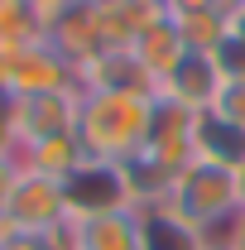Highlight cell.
Wrapping results in <instances>:
<instances>
[{
	"instance_id": "6da1fadb",
	"label": "cell",
	"mask_w": 245,
	"mask_h": 250,
	"mask_svg": "<svg viewBox=\"0 0 245 250\" xmlns=\"http://www.w3.org/2000/svg\"><path fill=\"white\" fill-rule=\"evenodd\" d=\"M154 92H82L77 111V145L87 159H111L125 164L144 149L154 125Z\"/></svg>"
},
{
	"instance_id": "7a4b0ae2",
	"label": "cell",
	"mask_w": 245,
	"mask_h": 250,
	"mask_svg": "<svg viewBox=\"0 0 245 250\" xmlns=\"http://www.w3.org/2000/svg\"><path fill=\"white\" fill-rule=\"evenodd\" d=\"M178 217H187L197 231H221L241 217V197H236V168H221L207 159H187L173 173V188L163 197Z\"/></svg>"
},
{
	"instance_id": "3957f363",
	"label": "cell",
	"mask_w": 245,
	"mask_h": 250,
	"mask_svg": "<svg viewBox=\"0 0 245 250\" xmlns=\"http://www.w3.org/2000/svg\"><path fill=\"white\" fill-rule=\"evenodd\" d=\"M62 202H67V221H96V217H116V212H135L130 178L111 159H82L62 178Z\"/></svg>"
},
{
	"instance_id": "277c9868",
	"label": "cell",
	"mask_w": 245,
	"mask_h": 250,
	"mask_svg": "<svg viewBox=\"0 0 245 250\" xmlns=\"http://www.w3.org/2000/svg\"><path fill=\"white\" fill-rule=\"evenodd\" d=\"M77 111H82V92H39V96H10V125H15V145L29 149L39 140H58V135H77Z\"/></svg>"
},
{
	"instance_id": "5b68a950",
	"label": "cell",
	"mask_w": 245,
	"mask_h": 250,
	"mask_svg": "<svg viewBox=\"0 0 245 250\" xmlns=\"http://www.w3.org/2000/svg\"><path fill=\"white\" fill-rule=\"evenodd\" d=\"M5 217L20 226V236H48L67 226V202H62V183L58 178H43V173H20L15 197L5 207Z\"/></svg>"
},
{
	"instance_id": "8992f818",
	"label": "cell",
	"mask_w": 245,
	"mask_h": 250,
	"mask_svg": "<svg viewBox=\"0 0 245 250\" xmlns=\"http://www.w3.org/2000/svg\"><path fill=\"white\" fill-rule=\"evenodd\" d=\"M221 87H226V67H221V58H216V53H192V48H187L183 62L159 82V96L197 116V111H212V106H216V92H221Z\"/></svg>"
},
{
	"instance_id": "52a82bcc",
	"label": "cell",
	"mask_w": 245,
	"mask_h": 250,
	"mask_svg": "<svg viewBox=\"0 0 245 250\" xmlns=\"http://www.w3.org/2000/svg\"><path fill=\"white\" fill-rule=\"evenodd\" d=\"M67 87H77V67L62 58L53 43H34V48H24V53L10 58V96L67 92Z\"/></svg>"
},
{
	"instance_id": "ba28073f",
	"label": "cell",
	"mask_w": 245,
	"mask_h": 250,
	"mask_svg": "<svg viewBox=\"0 0 245 250\" xmlns=\"http://www.w3.org/2000/svg\"><path fill=\"white\" fill-rule=\"evenodd\" d=\"M77 87L82 92H154L159 96L154 77L135 62L130 48H101L96 58H87L77 67Z\"/></svg>"
},
{
	"instance_id": "9c48e42d",
	"label": "cell",
	"mask_w": 245,
	"mask_h": 250,
	"mask_svg": "<svg viewBox=\"0 0 245 250\" xmlns=\"http://www.w3.org/2000/svg\"><path fill=\"white\" fill-rule=\"evenodd\" d=\"M140 154H149L154 164H163L168 173H178L187 159H192V111L183 106H173V101H163L159 96V106H154V125H149V140H144V149Z\"/></svg>"
},
{
	"instance_id": "30bf717a",
	"label": "cell",
	"mask_w": 245,
	"mask_h": 250,
	"mask_svg": "<svg viewBox=\"0 0 245 250\" xmlns=\"http://www.w3.org/2000/svg\"><path fill=\"white\" fill-rule=\"evenodd\" d=\"M135 221H140V241L144 250H207V231H197L187 217H178L168 202H144L135 207Z\"/></svg>"
},
{
	"instance_id": "8fae6325",
	"label": "cell",
	"mask_w": 245,
	"mask_h": 250,
	"mask_svg": "<svg viewBox=\"0 0 245 250\" xmlns=\"http://www.w3.org/2000/svg\"><path fill=\"white\" fill-rule=\"evenodd\" d=\"M48 43H53L72 67H82L87 58H96V53H101V34H96L92 0H72L67 10L53 15V20H48Z\"/></svg>"
},
{
	"instance_id": "7c38bea8",
	"label": "cell",
	"mask_w": 245,
	"mask_h": 250,
	"mask_svg": "<svg viewBox=\"0 0 245 250\" xmlns=\"http://www.w3.org/2000/svg\"><path fill=\"white\" fill-rule=\"evenodd\" d=\"M192 159H207L221 168H241L245 164V125L226 121L216 111H197L192 116Z\"/></svg>"
},
{
	"instance_id": "4fadbf2b",
	"label": "cell",
	"mask_w": 245,
	"mask_h": 250,
	"mask_svg": "<svg viewBox=\"0 0 245 250\" xmlns=\"http://www.w3.org/2000/svg\"><path fill=\"white\" fill-rule=\"evenodd\" d=\"M130 53H135V62L144 67L154 77V87L183 62V53H187V43H183V34H178V20L173 15H163L159 24H149L144 34H135V43H130Z\"/></svg>"
},
{
	"instance_id": "5bb4252c",
	"label": "cell",
	"mask_w": 245,
	"mask_h": 250,
	"mask_svg": "<svg viewBox=\"0 0 245 250\" xmlns=\"http://www.w3.org/2000/svg\"><path fill=\"white\" fill-rule=\"evenodd\" d=\"M34 43H48V20L34 10L29 0H5L0 5V53L15 58Z\"/></svg>"
},
{
	"instance_id": "9a60e30c",
	"label": "cell",
	"mask_w": 245,
	"mask_h": 250,
	"mask_svg": "<svg viewBox=\"0 0 245 250\" xmlns=\"http://www.w3.org/2000/svg\"><path fill=\"white\" fill-rule=\"evenodd\" d=\"M77 250H144L135 212H116V217L77 221Z\"/></svg>"
},
{
	"instance_id": "2e32d148",
	"label": "cell",
	"mask_w": 245,
	"mask_h": 250,
	"mask_svg": "<svg viewBox=\"0 0 245 250\" xmlns=\"http://www.w3.org/2000/svg\"><path fill=\"white\" fill-rule=\"evenodd\" d=\"M82 145H77V135H58V140H39L29 149H20V164L29 168V173H43V178H67L77 164H82Z\"/></svg>"
},
{
	"instance_id": "e0dca14e",
	"label": "cell",
	"mask_w": 245,
	"mask_h": 250,
	"mask_svg": "<svg viewBox=\"0 0 245 250\" xmlns=\"http://www.w3.org/2000/svg\"><path fill=\"white\" fill-rule=\"evenodd\" d=\"M216 116H226V121L245 125V77H226V87L216 92Z\"/></svg>"
},
{
	"instance_id": "ac0fdd59",
	"label": "cell",
	"mask_w": 245,
	"mask_h": 250,
	"mask_svg": "<svg viewBox=\"0 0 245 250\" xmlns=\"http://www.w3.org/2000/svg\"><path fill=\"white\" fill-rule=\"evenodd\" d=\"M20 173H24L20 154H0V212L10 207V197H15V183H20Z\"/></svg>"
},
{
	"instance_id": "d6986e66",
	"label": "cell",
	"mask_w": 245,
	"mask_h": 250,
	"mask_svg": "<svg viewBox=\"0 0 245 250\" xmlns=\"http://www.w3.org/2000/svg\"><path fill=\"white\" fill-rule=\"evenodd\" d=\"M0 154H20V145H15V125H10V96H0Z\"/></svg>"
},
{
	"instance_id": "ffe728a7",
	"label": "cell",
	"mask_w": 245,
	"mask_h": 250,
	"mask_svg": "<svg viewBox=\"0 0 245 250\" xmlns=\"http://www.w3.org/2000/svg\"><path fill=\"white\" fill-rule=\"evenodd\" d=\"M226 39H236V43L245 48V0L226 5Z\"/></svg>"
},
{
	"instance_id": "44dd1931",
	"label": "cell",
	"mask_w": 245,
	"mask_h": 250,
	"mask_svg": "<svg viewBox=\"0 0 245 250\" xmlns=\"http://www.w3.org/2000/svg\"><path fill=\"white\" fill-rule=\"evenodd\" d=\"M202 10H226L221 0H168V15H202Z\"/></svg>"
},
{
	"instance_id": "7402d4cb",
	"label": "cell",
	"mask_w": 245,
	"mask_h": 250,
	"mask_svg": "<svg viewBox=\"0 0 245 250\" xmlns=\"http://www.w3.org/2000/svg\"><path fill=\"white\" fill-rule=\"evenodd\" d=\"M5 250H53V246H48L43 236H15V241H10Z\"/></svg>"
},
{
	"instance_id": "603a6c76",
	"label": "cell",
	"mask_w": 245,
	"mask_h": 250,
	"mask_svg": "<svg viewBox=\"0 0 245 250\" xmlns=\"http://www.w3.org/2000/svg\"><path fill=\"white\" fill-rule=\"evenodd\" d=\"M29 5L39 10V15H43V20H53L58 10H67V5H72V0H29Z\"/></svg>"
},
{
	"instance_id": "cb8c5ba5",
	"label": "cell",
	"mask_w": 245,
	"mask_h": 250,
	"mask_svg": "<svg viewBox=\"0 0 245 250\" xmlns=\"http://www.w3.org/2000/svg\"><path fill=\"white\" fill-rule=\"evenodd\" d=\"M0 96H10V58L0 53Z\"/></svg>"
},
{
	"instance_id": "d4e9b609",
	"label": "cell",
	"mask_w": 245,
	"mask_h": 250,
	"mask_svg": "<svg viewBox=\"0 0 245 250\" xmlns=\"http://www.w3.org/2000/svg\"><path fill=\"white\" fill-rule=\"evenodd\" d=\"M236 197H241V217H245V164L236 168Z\"/></svg>"
},
{
	"instance_id": "484cf974",
	"label": "cell",
	"mask_w": 245,
	"mask_h": 250,
	"mask_svg": "<svg viewBox=\"0 0 245 250\" xmlns=\"http://www.w3.org/2000/svg\"><path fill=\"white\" fill-rule=\"evenodd\" d=\"M207 250H231V246H226L221 236H212V241H207Z\"/></svg>"
},
{
	"instance_id": "4316f807",
	"label": "cell",
	"mask_w": 245,
	"mask_h": 250,
	"mask_svg": "<svg viewBox=\"0 0 245 250\" xmlns=\"http://www.w3.org/2000/svg\"><path fill=\"white\" fill-rule=\"evenodd\" d=\"M221 5H236V0H221Z\"/></svg>"
},
{
	"instance_id": "83f0119b",
	"label": "cell",
	"mask_w": 245,
	"mask_h": 250,
	"mask_svg": "<svg viewBox=\"0 0 245 250\" xmlns=\"http://www.w3.org/2000/svg\"><path fill=\"white\" fill-rule=\"evenodd\" d=\"M159 5H168V0H159Z\"/></svg>"
},
{
	"instance_id": "f1b7e54d",
	"label": "cell",
	"mask_w": 245,
	"mask_h": 250,
	"mask_svg": "<svg viewBox=\"0 0 245 250\" xmlns=\"http://www.w3.org/2000/svg\"><path fill=\"white\" fill-rule=\"evenodd\" d=\"M0 5H5V0H0Z\"/></svg>"
}]
</instances>
